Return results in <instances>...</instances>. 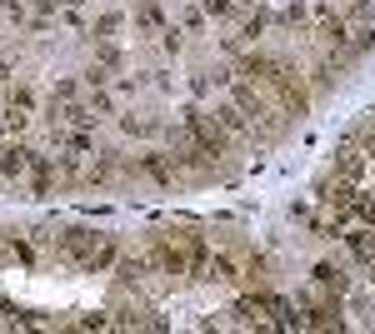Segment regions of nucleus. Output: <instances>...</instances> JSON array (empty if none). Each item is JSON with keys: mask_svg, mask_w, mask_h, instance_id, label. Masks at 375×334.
<instances>
[{"mask_svg": "<svg viewBox=\"0 0 375 334\" xmlns=\"http://www.w3.org/2000/svg\"><path fill=\"white\" fill-rule=\"evenodd\" d=\"M61 255L75 259L85 274H100V269H111L116 264V240L111 235H100V230H66L61 235Z\"/></svg>", "mask_w": 375, "mask_h": 334, "instance_id": "f257e3e1", "label": "nucleus"}, {"mask_svg": "<svg viewBox=\"0 0 375 334\" xmlns=\"http://www.w3.org/2000/svg\"><path fill=\"white\" fill-rule=\"evenodd\" d=\"M185 135H190V140L200 145V155H210V160H221V155H230V135H226V130H221L216 120H205V115H200L195 105L185 110Z\"/></svg>", "mask_w": 375, "mask_h": 334, "instance_id": "f03ea898", "label": "nucleus"}, {"mask_svg": "<svg viewBox=\"0 0 375 334\" xmlns=\"http://www.w3.org/2000/svg\"><path fill=\"white\" fill-rule=\"evenodd\" d=\"M350 200H355V180H345V175H336V180H320V205L326 210H350Z\"/></svg>", "mask_w": 375, "mask_h": 334, "instance_id": "7ed1b4c3", "label": "nucleus"}, {"mask_svg": "<svg viewBox=\"0 0 375 334\" xmlns=\"http://www.w3.org/2000/svg\"><path fill=\"white\" fill-rule=\"evenodd\" d=\"M30 150L25 145H6V150H0V175H6V180H20L25 170H30Z\"/></svg>", "mask_w": 375, "mask_h": 334, "instance_id": "20e7f679", "label": "nucleus"}, {"mask_svg": "<svg viewBox=\"0 0 375 334\" xmlns=\"http://www.w3.org/2000/svg\"><path fill=\"white\" fill-rule=\"evenodd\" d=\"M305 324H315V329H340V324H345V319H340V295H336V300H320V304H310Z\"/></svg>", "mask_w": 375, "mask_h": 334, "instance_id": "39448f33", "label": "nucleus"}, {"mask_svg": "<svg viewBox=\"0 0 375 334\" xmlns=\"http://www.w3.org/2000/svg\"><path fill=\"white\" fill-rule=\"evenodd\" d=\"M315 285L326 290V295H345V290H350V274L336 269V264H315Z\"/></svg>", "mask_w": 375, "mask_h": 334, "instance_id": "423d86ee", "label": "nucleus"}, {"mask_svg": "<svg viewBox=\"0 0 375 334\" xmlns=\"http://www.w3.org/2000/svg\"><path fill=\"white\" fill-rule=\"evenodd\" d=\"M135 170H140V175H150L155 185H171V180H176V175H171V160H166V155H140V165H135Z\"/></svg>", "mask_w": 375, "mask_h": 334, "instance_id": "0eeeda50", "label": "nucleus"}, {"mask_svg": "<svg viewBox=\"0 0 375 334\" xmlns=\"http://www.w3.org/2000/svg\"><path fill=\"white\" fill-rule=\"evenodd\" d=\"M235 105L245 110L250 120H265V115H271V110H265V100H260V95H255L250 85H235Z\"/></svg>", "mask_w": 375, "mask_h": 334, "instance_id": "6e6552de", "label": "nucleus"}, {"mask_svg": "<svg viewBox=\"0 0 375 334\" xmlns=\"http://www.w3.org/2000/svg\"><path fill=\"white\" fill-rule=\"evenodd\" d=\"M336 155H340V160H336V170H340L345 180H360V175H365V160H360L355 145H345V150H336Z\"/></svg>", "mask_w": 375, "mask_h": 334, "instance_id": "1a4fd4ad", "label": "nucleus"}, {"mask_svg": "<svg viewBox=\"0 0 375 334\" xmlns=\"http://www.w3.org/2000/svg\"><path fill=\"white\" fill-rule=\"evenodd\" d=\"M216 115H221V130L226 135H245V110L240 105H221Z\"/></svg>", "mask_w": 375, "mask_h": 334, "instance_id": "9d476101", "label": "nucleus"}, {"mask_svg": "<svg viewBox=\"0 0 375 334\" xmlns=\"http://www.w3.org/2000/svg\"><path fill=\"white\" fill-rule=\"evenodd\" d=\"M145 280V259H121V285H140Z\"/></svg>", "mask_w": 375, "mask_h": 334, "instance_id": "9b49d317", "label": "nucleus"}, {"mask_svg": "<svg viewBox=\"0 0 375 334\" xmlns=\"http://www.w3.org/2000/svg\"><path fill=\"white\" fill-rule=\"evenodd\" d=\"M116 30H121V15H116V11H105V15L95 20V40H111Z\"/></svg>", "mask_w": 375, "mask_h": 334, "instance_id": "f8f14e48", "label": "nucleus"}, {"mask_svg": "<svg viewBox=\"0 0 375 334\" xmlns=\"http://www.w3.org/2000/svg\"><path fill=\"white\" fill-rule=\"evenodd\" d=\"M320 40L326 45H345V25L340 20H320Z\"/></svg>", "mask_w": 375, "mask_h": 334, "instance_id": "ddd939ff", "label": "nucleus"}, {"mask_svg": "<svg viewBox=\"0 0 375 334\" xmlns=\"http://www.w3.org/2000/svg\"><path fill=\"white\" fill-rule=\"evenodd\" d=\"M350 210H355V219L375 225V200H370V195H355V200H350Z\"/></svg>", "mask_w": 375, "mask_h": 334, "instance_id": "4468645a", "label": "nucleus"}, {"mask_svg": "<svg viewBox=\"0 0 375 334\" xmlns=\"http://www.w3.org/2000/svg\"><path fill=\"white\" fill-rule=\"evenodd\" d=\"M205 11H210V15H230L235 0H205Z\"/></svg>", "mask_w": 375, "mask_h": 334, "instance_id": "2eb2a0df", "label": "nucleus"}, {"mask_svg": "<svg viewBox=\"0 0 375 334\" xmlns=\"http://www.w3.org/2000/svg\"><path fill=\"white\" fill-rule=\"evenodd\" d=\"M260 30H265V15H260V11H255V15H250V20H245V35H260Z\"/></svg>", "mask_w": 375, "mask_h": 334, "instance_id": "dca6fc26", "label": "nucleus"}, {"mask_svg": "<svg viewBox=\"0 0 375 334\" xmlns=\"http://www.w3.org/2000/svg\"><path fill=\"white\" fill-rule=\"evenodd\" d=\"M0 11H11V15L20 20V0H0Z\"/></svg>", "mask_w": 375, "mask_h": 334, "instance_id": "f3484780", "label": "nucleus"}, {"mask_svg": "<svg viewBox=\"0 0 375 334\" xmlns=\"http://www.w3.org/2000/svg\"><path fill=\"white\" fill-rule=\"evenodd\" d=\"M0 80H6V65H0Z\"/></svg>", "mask_w": 375, "mask_h": 334, "instance_id": "a211bd4d", "label": "nucleus"}]
</instances>
